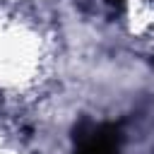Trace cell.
Here are the masks:
<instances>
[{
    "mask_svg": "<svg viewBox=\"0 0 154 154\" xmlns=\"http://www.w3.org/2000/svg\"><path fill=\"white\" fill-rule=\"evenodd\" d=\"M72 154H120V130L113 123H79Z\"/></svg>",
    "mask_w": 154,
    "mask_h": 154,
    "instance_id": "obj_1",
    "label": "cell"
}]
</instances>
